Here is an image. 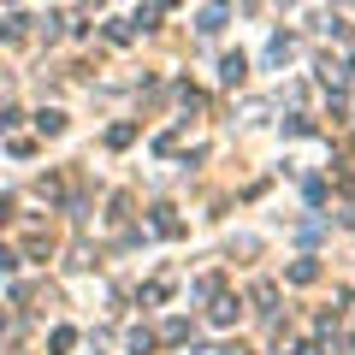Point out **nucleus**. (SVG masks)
<instances>
[{
	"instance_id": "f257e3e1",
	"label": "nucleus",
	"mask_w": 355,
	"mask_h": 355,
	"mask_svg": "<svg viewBox=\"0 0 355 355\" xmlns=\"http://www.w3.org/2000/svg\"><path fill=\"white\" fill-rule=\"evenodd\" d=\"M225 18H231V0H214V6L196 18V30H202V36H219V30H225Z\"/></svg>"
},
{
	"instance_id": "f03ea898",
	"label": "nucleus",
	"mask_w": 355,
	"mask_h": 355,
	"mask_svg": "<svg viewBox=\"0 0 355 355\" xmlns=\"http://www.w3.org/2000/svg\"><path fill=\"white\" fill-rule=\"evenodd\" d=\"M207 320H214V326H237V296L214 291V308H207Z\"/></svg>"
},
{
	"instance_id": "7ed1b4c3",
	"label": "nucleus",
	"mask_w": 355,
	"mask_h": 355,
	"mask_svg": "<svg viewBox=\"0 0 355 355\" xmlns=\"http://www.w3.org/2000/svg\"><path fill=\"white\" fill-rule=\"evenodd\" d=\"M30 24H36V18H24V12L0 18V42H24V36H30Z\"/></svg>"
},
{
	"instance_id": "20e7f679",
	"label": "nucleus",
	"mask_w": 355,
	"mask_h": 355,
	"mask_svg": "<svg viewBox=\"0 0 355 355\" xmlns=\"http://www.w3.org/2000/svg\"><path fill=\"white\" fill-rule=\"evenodd\" d=\"M219 77H225V83L237 89L243 77H249V60H243V53H225V60H219Z\"/></svg>"
},
{
	"instance_id": "39448f33",
	"label": "nucleus",
	"mask_w": 355,
	"mask_h": 355,
	"mask_svg": "<svg viewBox=\"0 0 355 355\" xmlns=\"http://www.w3.org/2000/svg\"><path fill=\"white\" fill-rule=\"evenodd\" d=\"M154 231H160V237H184V219H178L172 207H154Z\"/></svg>"
},
{
	"instance_id": "423d86ee",
	"label": "nucleus",
	"mask_w": 355,
	"mask_h": 355,
	"mask_svg": "<svg viewBox=\"0 0 355 355\" xmlns=\"http://www.w3.org/2000/svg\"><path fill=\"white\" fill-rule=\"evenodd\" d=\"M166 296H172V272H166V279H154V284H142V308H160Z\"/></svg>"
},
{
	"instance_id": "0eeeda50",
	"label": "nucleus",
	"mask_w": 355,
	"mask_h": 355,
	"mask_svg": "<svg viewBox=\"0 0 355 355\" xmlns=\"http://www.w3.org/2000/svg\"><path fill=\"white\" fill-rule=\"evenodd\" d=\"M36 130H42V137H60V130H65V113H60V107H42V113H36Z\"/></svg>"
},
{
	"instance_id": "6e6552de",
	"label": "nucleus",
	"mask_w": 355,
	"mask_h": 355,
	"mask_svg": "<svg viewBox=\"0 0 355 355\" xmlns=\"http://www.w3.org/2000/svg\"><path fill=\"white\" fill-rule=\"evenodd\" d=\"M254 308L261 314H279V284H254Z\"/></svg>"
},
{
	"instance_id": "1a4fd4ad",
	"label": "nucleus",
	"mask_w": 355,
	"mask_h": 355,
	"mask_svg": "<svg viewBox=\"0 0 355 355\" xmlns=\"http://www.w3.org/2000/svg\"><path fill=\"white\" fill-rule=\"evenodd\" d=\"M284 60H291V36H272L266 42V65H284Z\"/></svg>"
},
{
	"instance_id": "9d476101",
	"label": "nucleus",
	"mask_w": 355,
	"mask_h": 355,
	"mask_svg": "<svg viewBox=\"0 0 355 355\" xmlns=\"http://www.w3.org/2000/svg\"><path fill=\"white\" fill-rule=\"evenodd\" d=\"M107 42H119V48H125V42H137V30H130L125 18H107Z\"/></svg>"
},
{
	"instance_id": "9b49d317",
	"label": "nucleus",
	"mask_w": 355,
	"mask_h": 355,
	"mask_svg": "<svg viewBox=\"0 0 355 355\" xmlns=\"http://www.w3.org/2000/svg\"><path fill=\"white\" fill-rule=\"evenodd\" d=\"M314 279H320L314 261H291V284H314Z\"/></svg>"
},
{
	"instance_id": "f8f14e48",
	"label": "nucleus",
	"mask_w": 355,
	"mask_h": 355,
	"mask_svg": "<svg viewBox=\"0 0 355 355\" xmlns=\"http://www.w3.org/2000/svg\"><path fill=\"white\" fill-rule=\"evenodd\" d=\"M107 142H113V148H130V142H137V125H113V130H107Z\"/></svg>"
},
{
	"instance_id": "ddd939ff",
	"label": "nucleus",
	"mask_w": 355,
	"mask_h": 355,
	"mask_svg": "<svg viewBox=\"0 0 355 355\" xmlns=\"http://www.w3.org/2000/svg\"><path fill=\"white\" fill-rule=\"evenodd\" d=\"M160 338H166V343H184V338H190V320H166Z\"/></svg>"
},
{
	"instance_id": "4468645a",
	"label": "nucleus",
	"mask_w": 355,
	"mask_h": 355,
	"mask_svg": "<svg viewBox=\"0 0 355 355\" xmlns=\"http://www.w3.org/2000/svg\"><path fill=\"white\" fill-rule=\"evenodd\" d=\"M148 349H154V331L137 326V331H130V355H148Z\"/></svg>"
},
{
	"instance_id": "2eb2a0df",
	"label": "nucleus",
	"mask_w": 355,
	"mask_h": 355,
	"mask_svg": "<svg viewBox=\"0 0 355 355\" xmlns=\"http://www.w3.org/2000/svg\"><path fill=\"white\" fill-rule=\"evenodd\" d=\"M48 343H53V355H65V349H71V343H77V331H71V326H60V331H53Z\"/></svg>"
},
{
	"instance_id": "dca6fc26",
	"label": "nucleus",
	"mask_w": 355,
	"mask_h": 355,
	"mask_svg": "<svg viewBox=\"0 0 355 355\" xmlns=\"http://www.w3.org/2000/svg\"><path fill=\"white\" fill-rule=\"evenodd\" d=\"M0 130H18V107H0Z\"/></svg>"
},
{
	"instance_id": "f3484780",
	"label": "nucleus",
	"mask_w": 355,
	"mask_h": 355,
	"mask_svg": "<svg viewBox=\"0 0 355 355\" xmlns=\"http://www.w3.org/2000/svg\"><path fill=\"white\" fill-rule=\"evenodd\" d=\"M6 326H12V314H6V308H0V331H6Z\"/></svg>"
},
{
	"instance_id": "a211bd4d",
	"label": "nucleus",
	"mask_w": 355,
	"mask_h": 355,
	"mask_svg": "<svg viewBox=\"0 0 355 355\" xmlns=\"http://www.w3.org/2000/svg\"><path fill=\"white\" fill-rule=\"evenodd\" d=\"M6 214H12V202H6V196H0V219H6Z\"/></svg>"
},
{
	"instance_id": "6ab92c4d",
	"label": "nucleus",
	"mask_w": 355,
	"mask_h": 355,
	"mask_svg": "<svg viewBox=\"0 0 355 355\" xmlns=\"http://www.w3.org/2000/svg\"><path fill=\"white\" fill-rule=\"evenodd\" d=\"M219 355H249V349H243V343H237V349H219Z\"/></svg>"
},
{
	"instance_id": "aec40b11",
	"label": "nucleus",
	"mask_w": 355,
	"mask_h": 355,
	"mask_svg": "<svg viewBox=\"0 0 355 355\" xmlns=\"http://www.w3.org/2000/svg\"><path fill=\"white\" fill-rule=\"evenodd\" d=\"M148 6H178V0H148Z\"/></svg>"
},
{
	"instance_id": "412c9836",
	"label": "nucleus",
	"mask_w": 355,
	"mask_h": 355,
	"mask_svg": "<svg viewBox=\"0 0 355 355\" xmlns=\"http://www.w3.org/2000/svg\"><path fill=\"white\" fill-rule=\"evenodd\" d=\"M0 6H12V0H0Z\"/></svg>"
},
{
	"instance_id": "4be33fe9",
	"label": "nucleus",
	"mask_w": 355,
	"mask_h": 355,
	"mask_svg": "<svg viewBox=\"0 0 355 355\" xmlns=\"http://www.w3.org/2000/svg\"><path fill=\"white\" fill-rule=\"evenodd\" d=\"M284 6H296V0H284Z\"/></svg>"
}]
</instances>
